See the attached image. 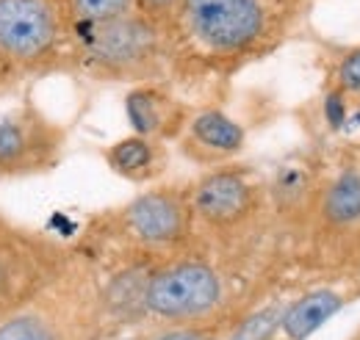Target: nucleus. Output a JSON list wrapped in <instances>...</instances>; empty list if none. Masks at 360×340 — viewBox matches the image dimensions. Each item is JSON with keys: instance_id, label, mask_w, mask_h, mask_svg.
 I'll list each match as a JSON object with an SVG mask.
<instances>
[{"instance_id": "nucleus-17", "label": "nucleus", "mask_w": 360, "mask_h": 340, "mask_svg": "<svg viewBox=\"0 0 360 340\" xmlns=\"http://www.w3.org/2000/svg\"><path fill=\"white\" fill-rule=\"evenodd\" d=\"M64 17L70 28L97 25L136 11V0H61Z\"/></svg>"}, {"instance_id": "nucleus-6", "label": "nucleus", "mask_w": 360, "mask_h": 340, "mask_svg": "<svg viewBox=\"0 0 360 340\" xmlns=\"http://www.w3.org/2000/svg\"><path fill=\"white\" fill-rule=\"evenodd\" d=\"M120 233L150 255L183 252L197 230L188 188L155 185L139 191L117 216Z\"/></svg>"}, {"instance_id": "nucleus-5", "label": "nucleus", "mask_w": 360, "mask_h": 340, "mask_svg": "<svg viewBox=\"0 0 360 340\" xmlns=\"http://www.w3.org/2000/svg\"><path fill=\"white\" fill-rule=\"evenodd\" d=\"M67 34L61 0H0V70H45L61 55Z\"/></svg>"}, {"instance_id": "nucleus-1", "label": "nucleus", "mask_w": 360, "mask_h": 340, "mask_svg": "<svg viewBox=\"0 0 360 340\" xmlns=\"http://www.w3.org/2000/svg\"><path fill=\"white\" fill-rule=\"evenodd\" d=\"M75 37V55L91 75L103 81H141L155 75L164 64V28L144 14L70 28Z\"/></svg>"}, {"instance_id": "nucleus-12", "label": "nucleus", "mask_w": 360, "mask_h": 340, "mask_svg": "<svg viewBox=\"0 0 360 340\" xmlns=\"http://www.w3.org/2000/svg\"><path fill=\"white\" fill-rule=\"evenodd\" d=\"M47 296L0 318V340H84L75 321L53 307Z\"/></svg>"}, {"instance_id": "nucleus-11", "label": "nucleus", "mask_w": 360, "mask_h": 340, "mask_svg": "<svg viewBox=\"0 0 360 340\" xmlns=\"http://www.w3.org/2000/svg\"><path fill=\"white\" fill-rule=\"evenodd\" d=\"M103 161L120 180L134 185H150L155 183L167 166H169V150L167 144L147 138V136H125L103 147Z\"/></svg>"}, {"instance_id": "nucleus-7", "label": "nucleus", "mask_w": 360, "mask_h": 340, "mask_svg": "<svg viewBox=\"0 0 360 340\" xmlns=\"http://www.w3.org/2000/svg\"><path fill=\"white\" fill-rule=\"evenodd\" d=\"M197 227L214 235H236L247 230L264 208V185L250 169L225 164L205 169L188 188Z\"/></svg>"}, {"instance_id": "nucleus-10", "label": "nucleus", "mask_w": 360, "mask_h": 340, "mask_svg": "<svg viewBox=\"0 0 360 340\" xmlns=\"http://www.w3.org/2000/svg\"><path fill=\"white\" fill-rule=\"evenodd\" d=\"M188 117L191 108L158 84H136L125 94V119L136 136H147L161 144L178 141Z\"/></svg>"}, {"instance_id": "nucleus-16", "label": "nucleus", "mask_w": 360, "mask_h": 340, "mask_svg": "<svg viewBox=\"0 0 360 340\" xmlns=\"http://www.w3.org/2000/svg\"><path fill=\"white\" fill-rule=\"evenodd\" d=\"M283 313H285V301H269L264 307H255L230 327L225 340H277Z\"/></svg>"}, {"instance_id": "nucleus-14", "label": "nucleus", "mask_w": 360, "mask_h": 340, "mask_svg": "<svg viewBox=\"0 0 360 340\" xmlns=\"http://www.w3.org/2000/svg\"><path fill=\"white\" fill-rule=\"evenodd\" d=\"M319 218L330 230H352L360 224V169H341L319 197Z\"/></svg>"}, {"instance_id": "nucleus-4", "label": "nucleus", "mask_w": 360, "mask_h": 340, "mask_svg": "<svg viewBox=\"0 0 360 340\" xmlns=\"http://www.w3.org/2000/svg\"><path fill=\"white\" fill-rule=\"evenodd\" d=\"M178 22L205 55L238 58L264 42L269 11L264 0H183Z\"/></svg>"}, {"instance_id": "nucleus-20", "label": "nucleus", "mask_w": 360, "mask_h": 340, "mask_svg": "<svg viewBox=\"0 0 360 340\" xmlns=\"http://www.w3.org/2000/svg\"><path fill=\"white\" fill-rule=\"evenodd\" d=\"M183 0H136V11L144 14L150 22L161 25L167 31V25H172L178 20V11Z\"/></svg>"}, {"instance_id": "nucleus-19", "label": "nucleus", "mask_w": 360, "mask_h": 340, "mask_svg": "<svg viewBox=\"0 0 360 340\" xmlns=\"http://www.w3.org/2000/svg\"><path fill=\"white\" fill-rule=\"evenodd\" d=\"M333 81H335L333 91H338L347 103H360V44L341 53L333 70Z\"/></svg>"}, {"instance_id": "nucleus-3", "label": "nucleus", "mask_w": 360, "mask_h": 340, "mask_svg": "<svg viewBox=\"0 0 360 340\" xmlns=\"http://www.w3.org/2000/svg\"><path fill=\"white\" fill-rule=\"evenodd\" d=\"M67 271V252L42 235L0 216V318L47 296Z\"/></svg>"}, {"instance_id": "nucleus-18", "label": "nucleus", "mask_w": 360, "mask_h": 340, "mask_svg": "<svg viewBox=\"0 0 360 340\" xmlns=\"http://www.w3.org/2000/svg\"><path fill=\"white\" fill-rule=\"evenodd\" d=\"M236 321L225 318H211V321H197V324H172L150 332L141 340H225L230 327Z\"/></svg>"}, {"instance_id": "nucleus-15", "label": "nucleus", "mask_w": 360, "mask_h": 340, "mask_svg": "<svg viewBox=\"0 0 360 340\" xmlns=\"http://www.w3.org/2000/svg\"><path fill=\"white\" fill-rule=\"evenodd\" d=\"M150 271H153V266H134V268L114 274L100 296L103 313L117 321H128V324L136 318H147L144 315V291H147Z\"/></svg>"}, {"instance_id": "nucleus-8", "label": "nucleus", "mask_w": 360, "mask_h": 340, "mask_svg": "<svg viewBox=\"0 0 360 340\" xmlns=\"http://www.w3.org/2000/svg\"><path fill=\"white\" fill-rule=\"evenodd\" d=\"M67 130L37 103H22L0 114V180L39 177L58 166Z\"/></svg>"}, {"instance_id": "nucleus-9", "label": "nucleus", "mask_w": 360, "mask_h": 340, "mask_svg": "<svg viewBox=\"0 0 360 340\" xmlns=\"http://www.w3.org/2000/svg\"><path fill=\"white\" fill-rule=\"evenodd\" d=\"M186 161L217 169L233 164L247 147V130L222 108H197L188 117V125L178 138Z\"/></svg>"}, {"instance_id": "nucleus-2", "label": "nucleus", "mask_w": 360, "mask_h": 340, "mask_svg": "<svg viewBox=\"0 0 360 340\" xmlns=\"http://www.w3.org/2000/svg\"><path fill=\"white\" fill-rule=\"evenodd\" d=\"M225 277L205 257H172L153 266L144 315L161 327L211 321L225 307Z\"/></svg>"}, {"instance_id": "nucleus-13", "label": "nucleus", "mask_w": 360, "mask_h": 340, "mask_svg": "<svg viewBox=\"0 0 360 340\" xmlns=\"http://www.w3.org/2000/svg\"><path fill=\"white\" fill-rule=\"evenodd\" d=\"M347 307V296L335 288H314L302 296L285 301L280 338L283 340H308L316 335L327 321H333Z\"/></svg>"}]
</instances>
